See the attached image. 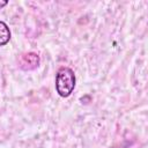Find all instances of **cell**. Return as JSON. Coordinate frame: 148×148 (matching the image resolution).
<instances>
[{
  "instance_id": "6da1fadb",
  "label": "cell",
  "mask_w": 148,
  "mask_h": 148,
  "mask_svg": "<svg viewBox=\"0 0 148 148\" xmlns=\"http://www.w3.org/2000/svg\"><path fill=\"white\" fill-rule=\"evenodd\" d=\"M75 74L69 67H60L56 75V89L59 96L68 97L75 88Z\"/></svg>"
},
{
  "instance_id": "7a4b0ae2",
  "label": "cell",
  "mask_w": 148,
  "mask_h": 148,
  "mask_svg": "<svg viewBox=\"0 0 148 148\" xmlns=\"http://www.w3.org/2000/svg\"><path fill=\"white\" fill-rule=\"evenodd\" d=\"M38 62H39L38 56L34 52H30V53H27L22 57V62L21 64H22V67H23V65L29 64V65H32V67L35 68L36 66H38Z\"/></svg>"
},
{
  "instance_id": "3957f363",
  "label": "cell",
  "mask_w": 148,
  "mask_h": 148,
  "mask_svg": "<svg viewBox=\"0 0 148 148\" xmlns=\"http://www.w3.org/2000/svg\"><path fill=\"white\" fill-rule=\"evenodd\" d=\"M10 39V31L5 22H0V45H5Z\"/></svg>"
},
{
  "instance_id": "277c9868",
  "label": "cell",
  "mask_w": 148,
  "mask_h": 148,
  "mask_svg": "<svg viewBox=\"0 0 148 148\" xmlns=\"http://www.w3.org/2000/svg\"><path fill=\"white\" fill-rule=\"evenodd\" d=\"M5 5H7V1H0V8L2 6H5Z\"/></svg>"
}]
</instances>
